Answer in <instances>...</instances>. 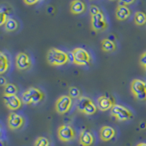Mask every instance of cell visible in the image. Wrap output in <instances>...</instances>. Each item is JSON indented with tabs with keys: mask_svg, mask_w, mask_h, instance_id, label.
<instances>
[{
	"mask_svg": "<svg viewBox=\"0 0 146 146\" xmlns=\"http://www.w3.org/2000/svg\"><path fill=\"white\" fill-rule=\"evenodd\" d=\"M46 58L47 62L52 66H62L69 62L67 53L56 48L48 50Z\"/></svg>",
	"mask_w": 146,
	"mask_h": 146,
	"instance_id": "cell-1",
	"label": "cell"
},
{
	"mask_svg": "<svg viewBox=\"0 0 146 146\" xmlns=\"http://www.w3.org/2000/svg\"><path fill=\"white\" fill-rule=\"evenodd\" d=\"M43 98L44 94L42 91L35 87H30L22 94L21 101L25 105H36L40 102Z\"/></svg>",
	"mask_w": 146,
	"mask_h": 146,
	"instance_id": "cell-2",
	"label": "cell"
},
{
	"mask_svg": "<svg viewBox=\"0 0 146 146\" xmlns=\"http://www.w3.org/2000/svg\"><path fill=\"white\" fill-rule=\"evenodd\" d=\"M77 109L79 112L84 113L88 115H94L97 110L96 105L94 104L92 100L86 96H80L78 98L77 103Z\"/></svg>",
	"mask_w": 146,
	"mask_h": 146,
	"instance_id": "cell-3",
	"label": "cell"
},
{
	"mask_svg": "<svg viewBox=\"0 0 146 146\" xmlns=\"http://www.w3.org/2000/svg\"><path fill=\"white\" fill-rule=\"evenodd\" d=\"M131 91L137 100L139 101L146 100V83L139 79H135L131 82Z\"/></svg>",
	"mask_w": 146,
	"mask_h": 146,
	"instance_id": "cell-4",
	"label": "cell"
},
{
	"mask_svg": "<svg viewBox=\"0 0 146 146\" xmlns=\"http://www.w3.org/2000/svg\"><path fill=\"white\" fill-rule=\"evenodd\" d=\"M110 115L116 118L117 121H126L132 117V113L129 110L121 105L115 104L111 108Z\"/></svg>",
	"mask_w": 146,
	"mask_h": 146,
	"instance_id": "cell-5",
	"label": "cell"
},
{
	"mask_svg": "<svg viewBox=\"0 0 146 146\" xmlns=\"http://www.w3.org/2000/svg\"><path fill=\"white\" fill-rule=\"evenodd\" d=\"M74 64L78 66H86L90 63L91 56L86 50L82 48H76L72 50Z\"/></svg>",
	"mask_w": 146,
	"mask_h": 146,
	"instance_id": "cell-6",
	"label": "cell"
},
{
	"mask_svg": "<svg viewBox=\"0 0 146 146\" xmlns=\"http://www.w3.org/2000/svg\"><path fill=\"white\" fill-rule=\"evenodd\" d=\"M72 103V100L70 96H67V95L61 96L57 100L55 105L56 111L60 115L65 114L71 108Z\"/></svg>",
	"mask_w": 146,
	"mask_h": 146,
	"instance_id": "cell-7",
	"label": "cell"
},
{
	"mask_svg": "<svg viewBox=\"0 0 146 146\" xmlns=\"http://www.w3.org/2000/svg\"><path fill=\"white\" fill-rule=\"evenodd\" d=\"M58 137L62 142L67 143L72 140L75 137V132L69 125H62L58 129Z\"/></svg>",
	"mask_w": 146,
	"mask_h": 146,
	"instance_id": "cell-8",
	"label": "cell"
},
{
	"mask_svg": "<svg viewBox=\"0 0 146 146\" xmlns=\"http://www.w3.org/2000/svg\"><path fill=\"white\" fill-rule=\"evenodd\" d=\"M91 28L95 32H101L107 28V21L102 13L91 16Z\"/></svg>",
	"mask_w": 146,
	"mask_h": 146,
	"instance_id": "cell-9",
	"label": "cell"
},
{
	"mask_svg": "<svg viewBox=\"0 0 146 146\" xmlns=\"http://www.w3.org/2000/svg\"><path fill=\"white\" fill-rule=\"evenodd\" d=\"M5 106L10 110H16L21 107L22 101L17 95H3Z\"/></svg>",
	"mask_w": 146,
	"mask_h": 146,
	"instance_id": "cell-10",
	"label": "cell"
},
{
	"mask_svg": "<svg viewBox=\"0 0 146 146\" xmlns=\"http://www.w3.org/2000/svg\"><path fill=\"white\" fill-rule=\"evenodd\" d=\"M24 123V119L21 115L15 113H10L7 118V125L12 130L20 129Z\"/></svg>",
	"mask_w": 146,
	"mask_h": 146,
	"instance_id": "cell-11",
	"label": "cell"
},
{
	"mask_svg": "<svg viewBox=\"0 0 146 146\" xmlns=\"http://www.w3.org/2000/svg\"><path fill=\"white\" fill-rule=\"evenodd\" d=\"M31 59L29 56L25 53H18L15 58V65L18 70H26L31 66Z\"/></svg>",
	"mask_w": 146,
	"mask_h": 146,
	"instance_id": "cell-12",
	"label": "cell"
},
{
	"mask_svg": "<svg viewBox=\"0 0 146 146\" xmlns=\"http://www.w3.org/2000/svg\"><path fill=\"white\" fill-rule=\"evenodd\" d=\"M97 102H98V108L102 111H107L108 110L111 109L115 105L114 102L112 100V99L105 95L100 96Z\"/></svg>",
	"mask_w": 146,
	"mask_h": 146,
	"instance_id": "cell-13",
	"label": "cell"
},
{
	"mask_svg": "<svg viewBox=\"0 0 146 146\" xmlns=\"http://www.w3.org/2000/svg\"><path fill=\"white\" fill-rule=\"evenodd\" d=\"M115 135V131L111 126H102L100 129V139L104 142L111 140Z\"/></svg>",
	"mask_w": 146,
	"mask_h": 146,
	"instance_id": "cell-14",
	"label": "cell"
},
{
	"mask_svg": "<svg viewBox=\"0 0 146 146\" xmlns=\"http://www.w3.org/2000/svg\"><path fill=\"white\" fill-rule=\"evenodd\" d=\"M79 141L82 146H91L94 143V137L88 130L83 129L80 132Z\"/></svg>",
	"mask_w": 146,
	"mask_h": 146,
	"instance_id": "cell-15",
	"label": "cell"
},
{
	"mask_svg": "<svg viewBox=\"0 0 146 146\" xmlns=\"http://www.w3.org/2000/svg\"><path fill=\"white\" fill-rule=\"evenodd\" d=\"M131 15V12L129 7L125 5H118L115 10V17L120 21L126 20Z\"/></svg>",
	"mask_w": 146,
	"mask_h": 146,
	"instance_id": "cell-16",
	"label": "cell"
},
{
	"mask_svg": "<svg viewBox=\"0 0 146 146\" xmlns=\"http://www.w3.org/2000/svg\"><path fill=\"white\" fill-rule=\"evenodd\" d=\"M86 10V5L80 0H73L70 4V12L75 15L83 13Z\"/></svg>",
	"mask_w": 146,
	"mask_h": 146,
	"instance_id": "cell-17",
	"label": "cell"
},
{
	"mask_svg": "<svg viewBox=\"0 0 146 146\" xmlns=\"http://www.w3.org/2000/svg\"><path fill=\"white\" fill-rule=\"evenodd\" d=\"M102 49L104 52L111 53L116 49V45L112 40L109 39H104L102 41Z\"/></svg>",
	"mask_w": 146,
	"mask_h": 146,
	"instance_id": "cell-18",
	"label": "cell"
},
{
	"mask_svg": "<svg viewBox=\"0 0 146 146\" xmlns=\"http://www.w3.org/2000/svg\"><path fill=\"white\" fill-rule=\"evenodd\" d=\"M9 60L4 53H0V74L2 75L7 71L9 68Z\"/></svg>",
	"mask_w": 146,
	"mask_h": 146,
	"instance_id": "cell-19",
	"label": "cell"
},
{
	"mask_svg": "<svg viewBox=\"0 0 146 146\" xmlns=\"http://www.w3.org/2000/svg\"><path fill=\"white\" fill-rule=\"evenodd\" d=\"M18 22L13 19V18H9L7 21L6 22V23L5 24V30L8 32H14L18 29Z\"/></svg>",
	"mask_w": 146,
	"mask_h": 146,
	"instance_id": "cell-20",
	"label": "cell"
},
{
	"mask_svg": "<svg viewBox=\"0 0 146 146\" xmlns=\"http://www.w3.org/2000/svg\"><path fill=\"white\" fill-rule=\"evenodd\" d=\"M135 23L137 26H143L146 23V15L143 12L138 11L135 15Z\"/></svg>",
	"mask_w": 146,
	"mask_h": 146,
	"instance_id": "cell-21",
	"label": "cell"
},
{
	"mask_svg": "<svg viewBox=\"0 0 146 146\" xmlns=\"http://www.w3.org/2000/svg\"><path fill=\"white\" fill-rule=\"evenodd\" d=\"M18 88L13 83H7L4 88V95H16Z\"/></svg>",
	"mask_w": 146,
	"mask_h": 146,
	"instance_id": "cell-22",
	"label": "cell"
},
{
	"mask_svg": "<svg viewBox=\"0 0 146 146\" xmlns=\"http://www.w3.org/2000/svg\"><path fill=\"white\" fill-rule=\"evenodd\" d=\"M50 145V142L48 138L45 137H39L36 138L34 146H49Z\"/></svg>",
	"mask_w": 146,
	"mask_h": 146,
	"instance_id": "cell-23",
	"label": "cell"
},
{
	"mask_svg": "<svg viewBox=\"0 0 146 146\" xmlns=\"http://www.w3.org/2000/svg\"><path fill=\"white\" fill-rule=\"evenodd\" d=\"M69 96L72 99H78L80 97V91L78 88L72 86L69 88Z\"/></svg>",
	"mask_w": 146,
	"mask_h": 146,
	"instance_id": "cell-24",
	"label": "cell"
},
{
	"mask_svg": "<svg viewBox=\"0 0 146 146\" xmlns=\"http://www.w3.org/2000/svg\"><path fill=\"white\" fill-rule=\"evenodd\" d=\"M8 18L7 9H4V7H2L1 13H0V25H5L6 22L7 21V20H8Z\"/></svg>",
	"mask_w": 146,
	"mask_h": 146,
	"instance_id": "cell-25",
	"label": "cell"
},
{
	"mask_svg": "<svg viewBox=\"0 0 146 146\" xmlns=\"http://www.w3.org/2000/svg\"><path fill=\"white\" fill-rule=\"evenodd\" d=\"M90 14H91V16H94V15H96L97 14H99L100 13V10L97 6L96 5H91V7H90Z\"/></svg>",
	"mask_w": 146,
	"mask_h": 146,
	"instance_id": "cell-26",
	"label": "cell"
},
{
	"mask_svg": "<svg viewBox=\"0 0 146 146\" xmlns=\"http://www.w3.org/2000/svg\"><path fill=\"white\" fill-rule=\"evenodd\" d=\"M139 64H140L141 66H143V67H144L145 66H146V51L144 52V53L141 55L140 58H139Z\"/></svg>",
	"mask_w": 146,
	"mask_h": 146,
	"instance_id": "cell-27",
	"label": "cell"
},
{
	"mask_svg": "<svg viewBox=\"0 0 146 146\" xmlns=\"http://www.w3.org/2000/svg\"><path fill=\"white\" fill-rule=\"evenodd\" d=\"M135 1V0H118L120 5H125V6L134 3Z\"/></svg>",
	"mask_w": 146,
	"mask_h": 146,
	"instance_id": "cell-28",
	"label": "cell"
},
{
	"mask_svg": "<svg viewBox=\"0 0 146 146\" xmlns=\"http://www.w3.org/2000/svg\"><path fill=\"white\" fill-rule=\"evenodd\" d=\"M40 0H23V2L27 5H33L39 2Z\"/></svg>",
	"mask_w": 146,
	"mask_h": 146,
	"instance_id": "cell-29",
	"label": "cell"
},
{
	"mask_svg": "<svg viewBox=\"0 0 146 146\" xmlns=\"http://www.w3.org/2000/svg\"><path fill=\"white\" fill-rule=\"evenodd\" d=\"M0 81H1V86H5L7 84V80H6V78H5L4 77H1V78H0Z\"/></svg>",
	"mask_w": 146,
	"mask_h": 146,
	"instance_id": "cell-30",
	"label": "cell"
},
{
	"mask_svg": "<svg viewBox=\"0 0 146 146\" xmlns=\"http://www.w3.org/2000/svg\"><path fill=\"white\" fill-rule=\"evenodd\" d=\"M137 146H146V143H139Z\"/></svg>",
	"mask_w": 146,
	"mask_h": 146,
	"instance_id": "cell-31",
	"label": "cell"
},
{
	"mask_svg": "<svg viewBox=\"0 0 146 146\" xmlns=\"http://www.w3.org/2000/svg\"><path fill=\"white\" fill-rule=\"evenodd\" d=\"M144 69H145V71H146V66H144Z\"/></svg>",
	"mask_w": 146,
	"mask_h": 146,
	"instance_id": "cell-32",
	"label": "cell"
},
{
	"mask_svg": "<svg viewBox=\"0 0 146 146\" xmlns=\"http://www.w3.org/2000/svg\"><path fill=\"white\" fill-rule=\"evenodd\" d=\"M110 1H115V0H110Z\"/></svg>",
	"mask_w": 146,
	"mask_h": 146,
	"instance_id": "cell-33",
	"label": "cell"
},
{
	"mask_svg": "<svg viewBox=\"0 0 146 146\" xmlns=\"http://www.w3.org/2000/svg\"><path fill=\"white\" fill-rule=\"evenodd\" d=\"M40 1H42V0H40Z\"/></svg>",
	"mask_w": 146,
	"mask_h": 146,
	"instance_id": "cell-34",
	"label": "cell"
}]
</instances>
